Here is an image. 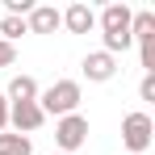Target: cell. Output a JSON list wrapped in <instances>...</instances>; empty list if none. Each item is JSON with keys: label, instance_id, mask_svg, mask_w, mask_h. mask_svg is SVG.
Returning a JSON list of instances; mask_svg holds the SVG:
<instances>
[{"label": "cell", "instance_id": "cell-1", "mask_svg": "<svg viewBox=\"0 0 155 155\" xmlns=\"http://www.w3.org/2000/svg\"><path fill=\"white\" fill-rule=\"evenodd\" d=\"M130 4H105V13H101V29H105V54H113L117 59V51H126L130 42Z\"/></svg>", "mask_w": 155, "mask_h": 155}, {"label": "cell", "instance_id": "cell-2", "mask_svg": "<svg viewBox=\"0 0 155 155\" xmlns=\"http://www.w3.org/2000/svg\"><path fill=\"white\" fill-rule=\"evenodd\" d=\"M38 109L42 113H54V117H67L80 109V84L76 80H54L46 92H38Z\"/></svg>", "mask_w": 155, "mask_h": 155}, {"label": "cell", "instance_id": "cell-3", "mask_svg": "<svg viewBox=\"0 0 155 155\" xmlns=\"http://www.w3.org/2000/svg\"><path fill=\"white\" fill-rule=\"evenodd\" d=\"M151 134H155V126H151V117L138 109V113H126V122H122V143L130 147V155H138V151H147L151 147Z\"/></svg>", "mask_w": 155, "mask_h": 155}, {"label": "cell", "instance_id": "cell-4", "mask_svg": "<svg viewBox=\"0 0 155 155\" xmlns=\"http://www.w3.org/2000/svg\"><path fill=\"white\" fill-rule=\"evenodd\" d=\"M54 143L63 147V155L76 151L88 143V117H80V113H67V117H59V126H54Z\"/></svg>", "mask_w": 155, "mask_h": 155}, {"label": "cell", "instance_id": "cell-5", "mask_svg": "<svg viewBox=\"0 0 155 155\" xmlns=\"http://www.w3.org/2000/svg\"><path fill=\"white\" fill-rule=\"evenodd\" d=\"M42 122H46V113L38 109V101H13L8 105V126L17 130V134L29 138V130H38Z\"/></svg>", "mask_w": 155, "mask_h": 155}, {"label": "cell", "instance_id": "cell-6", "mask_svg": "<svg viewBox=\"0 0 155 155\" xmlns=\"http://www.w3.org/2000/svg\"><path fill=\"white\" fill-rule=\"evenodd\" d=\"M59 25H63V13H59L54 4H34V13L25 17V29H29V34H54Z\"/></svg>", "mask_w": 155, "mask_h": 155}, {"label": "cell", "instance_id": "cell-7", "mask_svg": "<svg viewBox=\"0 0 155 155\" xmlns=\"http://www.w3.org/2000/svg\"><path fill=\"white\" fill-rule=\"evenodd\" d=\"M113 71H117V59L105 51H92L84 54V76L92 80V84H105V80H113Z\"/></svg>", "mask_w": 155, "mask_h": 155}, {"label": "cell", "instance_id": "cell-8", "mask_svg": "<svg viewBox=\"0 0 155 155\" xmlns=\"http://www.w3.org/2000/svg\"><path fill=\"white\" fill-rule=\"evenodd\" d=\"M63 25L71 29V34H88V29L97 25V13H92V8H88L84 0H76V4H71V8L63 13Z\"/></svg>", "mask_w": 155, "mask_h": 155}, {"label": "cell", "instance_id": "cell-9", "mask_svg": "<svg viewBox=\"0 0 155 155\" xmlns=\"http://www.w3.org/2000/svg\"><path fill=\"white\" fill-rule=\"evenodd\" d=\"M4 97H8V105H13V101H38V80H34V76H13Z\"/></svg>", "mask_w": 155, "mask_h": 155}, {"label": "cell", "instance_id": "cell-10", "mask_svg": "<svg viewBox=\"0 0 155 155\" xmlns=\"http://www.w3.org/2000/svg\"><path fill=\"white\" fill-rule=\"evenodd\" d=\"M130 38L151 42L155 38V13H134V17H130Z\"/></svg>", "mask_w": 155, "mask_h": 155}, {"label": "cell", "instance_id": "cell-11", "mask_svg": "<svg viewBox=\"0 0 155 155\" xmlns=\"http://www.w3.org/2000/svg\"><path fill=\"white\" fill-rule=\"evenodd\" d=\"M0 155H34V143L25 134H0Z\"/></svg>", "mask_w": 155, "mask_h": 155}, {"label": "cell", "instance_id": "cell-12", "mask_svg": "<svg viewBox=\"0 0 155 155\" xmlns=\"http://www.w3.org/2000/svg\"><path fill=\"white\" fill-rule=\"evenodd\" d=\"M0 34H4V42H13V38L29 34V29H25V17H4V21H0Z\"/></svg>", "mask_w": 155, "mask_h": 155}, {"label": "cell", "instance_id": "cell-13", "mask_svg": "<svg viewBox=\"0 0 155 155\" xmlns=\"http://www.w3.org/2000/svg\"><path fill=\"white\" fill-rule=\"evenodd\" d=\"M13 59H17L13 42H4V38H0V67H13Z\"/></svg>", "mask_w": 155, "mask_h": 155}, {"label": "cell", "instance_id": "cell-14", "mask_svg": "<svg viewBox=\"0 0 155 155\" xmlns=\"http://www.w3.org/2000/svg\"><path fill=\"white\" fill-rule=\"evenodd\" d=\"M138 97H143V101H155V76H143V84H138Z\"/></svg>", "mask_w": 155, "mask_h": 155}, {"label": "cell", "instance_id": "cell-15", "mask_svg": "<svg viewBox=\"0 0 155 155\" xmlns=\"http://www.w3.org/2000/svg\"><path fill=\"white\" fill-rule=\"evenodd\" d=\"M4 126H8V97L0 92V134H4Z\"/></svg>", "mask_w": 155, "mask_h": 155}]
</instances>
